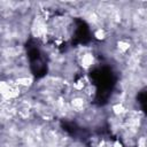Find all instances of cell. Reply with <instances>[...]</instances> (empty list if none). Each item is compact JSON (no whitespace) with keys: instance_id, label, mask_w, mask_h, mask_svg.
Listing matches in <instances>:
<instances>
[{"instance_id":"cell-1","label":"cell","mask_w":147,"mask_h":147,"mask_svg":"<svg viewBox=\"0 0 147 147\" xmlns=\"http://www.w3.org/2000/svg\"><path fill=\"white\" fill-rule=\"evenodd\" d=\"M84 105H85V100L83 96H74L70 101V106L72 108V110L75 111H80L84 109Z\"/></svg>"},{"instance_id":"cell-5","label":"cell","mask_w":147,"mask_h":147,"mask_svg":"<svg viewBox=\"0 0 147 147\" xmlns=\"http://www.w3.org/2000/svg\"><path fill=\"white\" fill-rule=\"evenodd\" d=\"M94 37H95L96 39H99V40H103V39L106 38V31H105L102 28H99V29L95 30Z\"/></svg>"},{"instance_id":"cell-4","label":"cell","mask_w":147,"mask_h":147,"mask_svg":"<svg viewBox=\"0 0 147 147\" xmlns=\"http://www.w3.org/2000/svg\"><path fill=\"white\" fill-rule=\"evenodd\" d=\"M117 48L119 53H125L130 49V44L126 40H118L117 41Z\"/></svg>"},{"instance_id":"cell-3","label":"cell","mask_w":147,"mask_h":147,"mask_svg":"<svg viewBox=\"0 0 147 147\" xmlns=\"http://www.w3.org/2000/svg\"><path fill=\"white\" fill-rule=\"evenodd\" d=\"M111 109H113V113H114V115H116V116H122V115H125L126 114V108L124 107V105L122 103V102H118V103H115L113 107H111Z\"/></svg>"},{"instance_id":"cell-2","label":"cell","mask_w":147,"mask_h":147,"mask_svg":"<svg viewBox=\"0 0 147 147\" xmlns=\"http://www.w3.org/2000/svg\"><path fill=\"white\" fill-rule=\"evenodd\" d=\"M93 61H94V57L91 53H84L83 55H80V64L84 69L90 68L93 64Z\"/></svg>"}]
</instances>
